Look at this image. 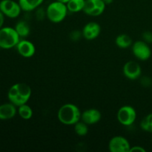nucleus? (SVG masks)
I'll return each mask as SVG.
<instances>
[{"label": "nucleus", "instance_id": "obj_1", "mask_svg": "<svg viewBox=\"0 0 152 152\" xmlns=\"http://www.w3.org/2000/svg\"><path fill=\"white\" fill-rule=\"evenodd\" d=\"M32 94L31 87L26 83H16L9 88L7 98L16 107L28 103Z\"/></svg>", "mask_w": 152, "mask_h": 152}, {"label": "nucleus", "instance_id": "obj_2", "mask_svg": "<svg viewBox=\"0 0 152 152\" xmlns=\"http://www.w3.org/2000/svg\"><path fill=\"white\" fill-rule=\"evenodd\" d=\"M80 108L73 103H66L59 108L57 113L59 121L65 126H74L81 120Z\"/></svg>", "mask_w": 152, "mask_h": 152}, {"label": "nucleus", "instance_id": "obj_3", "mask_svg": "<svg viewBox=\"0 0 152 152\" xmlns=\"http://www.w3.org/2000/svg\"><path fill=\"white\" fill-rule=\"evenodd\" d=\"M68 12L66 4L56 0L48 5L46 16L53 23H59L65 19Z\"/></svg>", "mask_w": 152, "mask_h": 152}, {"label": "nucleus", "instance_id": "obj_4", "mask_svg": "<svg viewBox=\"0 0 152 152\" xmlns=\"http://www.w3.org/2000/svg\"><path fill=\"white\" fill-rule=\"evenodd\" d=\"M21 37L14 28L2 27L0 29V48L2 49H10L16 47Z\"/></svg>", "mask_w": 152, "mask_h": 152}, {"label": "nucleus", "instance_id": "obj_5", "mask_svg": "<svg viewBox=\"0 0 152 152\" xmlns=\"http://www.w3.org/2000/svg\"><path fill=\"white\" fill-rule=\"evenodd\" d=\"M117 120L124 126H130L134 124L137 119V111L132 106L124 105L117 111Z\"/></svg>", "mask_w": 152, "mask_h": 152}, {"label": "nucleus", "instance_id": "obj_6", "mask_svg": "<svg viewBox=\"0 0 152 152\" xmlns=\"http://www.w3.org/2000/svg\"><path fill=\"white\" fill-rule=\"evenodd\" d=\"M132 53L134 56L140 61H146L151 58L152 51L149 44L143 40H138L132 44Z\"/></svg>", "mask_w": 152, "mask_h": 152}, {"label": "nucleus", "instance_id": "obj_7", "mask_svg": "<svg viewBox=\"0 0 152 152\" xmlns=\"http://www.w3.org/2000/svg\"><path fill=\"white\" fill-rule=\"evenodd\" d=\"M22 8L18 1L14 0H1L0 1V11L4 16L15 19L20 15Z\"/></svg>", "mask_w": 152, "mask_h": 152}, {"label": "nucleus", "instance_id": "obj_8", "mask_svg": "<svg viewBox=\"0 0 152 152\" xmlns=\"http://www.w3.org/2000/svg\"><path fill=\"white\" fill-rule=\"evenodd\" d=\"M106 4L103 0H86L83 11L88 16H100L105 11Z\"/></svg>", "mask_w": 152, "mask_h": 152}, {"label": "nucleus", "instance_id": "obj_9", "mask_svg": "<svg viewBox=\"0 0 152 152\" xmlns=\"http://www.w3.org/2000/svg\"><path fill=\"white\" fill-rule=\"evenodd\" d=\"M131 147L129 140L122 136L114 137L108 143V149L111 152H129Z\"/></svg>", "mask_w": 152, "mask_h": 152}, {"label": "nucleus", "instance_id": "obj_10", "mask_svg": "<svg viewBox=\"0 0 152 152\" xmlns=\"http://www.w3.org/2000/svg\"><path fill=\"white\" fill-rule=\"evenodd\" d=\"M123 72L125 77L131 80H136L142 75V68L135 61H129L124 65Z\"/></svg>", "mask_w": 152, "mask_h": 152}, {"label": "nucleus", "instance_id": "obj_11", "mask_svg": "<svg viewBox=\"0 0 152 152\" xmlns=\"http://www.w3.org/2000/svg\"><path fill=\"white\" fill-rule=\"evenodd\" d=\"M16 48L19 54L22 57L31 58L36 53V47L34 43L26 39H20Z\"/></svg>", "mask_w": 152, "mask_h": 152}, {"label": "nucleus", "instance_id": "obj_12", "mask_svg": "<svg viewBox=\"0 0 152 152\" xmlns=\"http://www.w3.org/2000/svg\"><path fill=\"white\" fill-rule=\"evenodd\" d=\"M83 37L87 40H93L97 38L101 33V27L98 23L91 22L86 24L83 28Z\"/></svg>", "mask_w": 152, "mask_h": 152}, {"label": "nucleus", "instance_id": "obj_13", "mask_svg": "<svg viewBox=\"0 0 152 152\" xmlns=\"http://www.w3.org/2000/svg\"><path fill=\"white\" fill-rule=\"evenodd\" d=\"M102 118V114L96 108L87 109L82 113L81 120L88 126L94 125L99 122Z\"/></svg>", "mask_w": 152, "mask_h": 152}, {"label": "nucleus", "instance_id": "obj_14", "mask_svg": "<svg viewBox=\"0 0 152 152\" xmlns=\"http://www.w3.org/2000/svg\"><path fill=\"white\" fill-rule=\"evenodd\" d=\"M17 114V108L12 102H9L0 105V120H7L13 119Z\"/></svg>", "mask_w": 152, "mask_h": 152}, {"label": "nucleus", "instance_id": "obj_15", "mask_svg": "<svg viewBox=\"0 0 152 152\" xmlns=\"http://www.w3.org/2000/svg\"><path fill=\"white\" fill-rule=\"evenodd\" d=\"M44 0H18L19 5L23 11L31 12L37 10L41 6Z\"/></svg>", "mask_w": 152, "mask_h": 152}, {"label": "nucleus", "instance_id": "obj_16", "mask_svg": "<svg viewBox=\"0 0 152 152\" xmlns=\"http://www.w3.org/2000/svg\"><path fill=\"white\" fill-rule=\"evenodd\" d=\"M15 30L21 38H26L31 33V28L29 24L23 20L19 21L14 27Z\"/></svg>", "mask_w": 152, "mask_h": 152}, {"label": "nucleus", "instance_id": "obj_17", "mask_svg": "<svg viewBox=\"0 0 152 152\" xmlns=\"http://www.w3.org/2000/svg\"><path fill=\"white\" fill-rule=\"evenodd\" d=\"M115 44L120 48L126 49L132 47L133 42H132V39L130 36L126 34H122L117 37L115 39Z\"/></svg>", "mask_w": 152, "mask_h": 152}, {"label": "nucleus", "instance_id": "obj_18", "mask_svg": "<svg viewBox=\"0 0 152 152\" xmlns=\"http://www.w3.org/2000/svg\"><path fill=\"white\" fill-rule=\"evenodd\" d=\"M86 0H70L66 4L68 12L78 13L83 10Z\"/></svg>", "mask_w": 152, "mask_h": 152}, {"label": "nucleus", "instance_id": "obj_19", "mask_svg": "<svg viewBox=\"0 0 152 152\" xmlns=\"http://www.w3.org/2000/svg\"><path fill=\"white\" fill-rule=\"evenodd\" d=\"M17 113L21 118L25 120H30V119L32 118L33 114H34L33 109L27 103L23 104V105L18 107Z\"/></svg>", "mask_w": 152, "mask_h": 152}, {"label": "nucleus", "instance_id": "obj_20", "mask_svg": "<svg viewBox=\"0 0 152 152\" xmlns=\"http://www.w3.org/2000/svg\"><path fill=\"white\" fill-rule=\"evenodd\" d=\"M74 126V132L77 134L78 136L80 137H84L87 135L88 133V125L86 124L82 120H80L77 122Z\"/></svg>", "mask_w": 152, "mask_h": 152}, {"label": "nucleus", "instance_id": "obj_21", "mask_svg": "<svg viewBox=\"0 0 152 152\" xmlns=\"http://www.w3.org/2000/svg\"><path fill=\"white\" fill-rule=\"evenodd\" d=\"M141 129L144 132L152 134V113L145 116L140 123Z\"/></svg>", "mask_w": 152, "mask_h": 152}, {"label": "nucleus", "instance_id": "obj_22", "mask_svg": "<svg viewBox=\"0 0 152 152\" xmlns=\"http://www.w3.org/2000/svg\"><path fill=\"white\" fill-rule=\"evenodd\" d=\"M140 84L145 88H149L152 86V79L151 77L144 76L140 79Z\"/></svg>", "mask_w": 152, "mask_h": 152}, {"label": "nucleus", "instance_id": "obj_23", "mask_svg": "<svg viewBox=\"0 0 152 152\" xmlns=\"http://www.w3.org/2000/svg\"><path fill=\"white\" fill-rule=\"evenodd\" d=\"M142 38L143 41L147 42L148 44H151L152 43V32L149 31H146L142 33Z\"/></svg>", "mask_w": 152, "mask_h": 152}, {"label": "nucleus", "instance_id": "obj_24", "mask_svg": "<svg viewBox=\"0 0 152 152\" xmlns=\"http://www.w3.org/2000/svg\"><path fill=\"white\" fill-rule=\"evenodd\" d=\"M83 37V32L80 31H74L70 34V38L72 41H78Z\"/></svg>", "mask_w": 152, "mask_h": 152}, {"label": "nucleus", "instance_id": "obj_25", "mask_svg": "<svg viewBox=\"0 0 152 152\" xmlns=\"http://www.w3.org/2000/svg\"><path fill=\"white\" fill-rule=\"evenodd\" d=\"M38 10H37V17L38 19H42L45 16H46V10L45 11L43 10V8H37Z\"/></svg>", "mask_w": 152, "mask_h": 152}, {"label": "nucleus", "instance_id": "obj_26", "mask_svg": "<svg viewBox=\"0 0 152 152\" xmlns=\"http://www.w3.org/2000/svg\"><path fill=\"white\" fill-rule=\"evenodd\" d=\"M145 151L146 150L143 147L140 146V145H136V146L131 147L129 152H145Z\"/></svg>", "mask_w": 152, "mask_h": 152}, {"label": "nucleus", "instance_id": "obj_27", "mask_svg": "<svg viewBox=\"0 0 152 152\" xmlns=\"http://www.w3.org/2000/svg\"><path fill=\"white\" fill-rule=\"evenodd\" d=\"M4 22V15L0 11V29L3 27Z\"/></svg>", "mask_w": 152, "mask_h": 152}, {"label": "nucleus", "instance_id": "obj_28", "mask_svg": "<svg viewBox=\"0 0 152 152\" xmlns=\"http://www.w3.org/2000/svg\"><path fill=\"white\" fill-rule=\"evenodd\" d=\"M103 1H104V2L105 3V4H106V5H108V4H112L113 1H114V0H103Z\"/></svg>", "mask_w": 152, "mask_h": 152}, {"label": "nucleus", "instance_id": "obj_29", "mask_svg": "<svg viewBox=\"0 0 152 152\" xmlns=\"http://www.w3.org/2000/svg\"><path fill=\"white\" fill-rule=\"evenodd\" d=\"M56 1H61V2H62V3H65V4H67V3H68V1H70V0H56Z\"/></svg>", "mask_w": 152, "mask_h": 152}, {"label": "nucleus", "instance_id": "obj_30", "mask_svg": "<svg viewBox=\"0 0 152 152\" xmlns=\"http://www.w3.org/2000/svg\"></svg>", "mask_w": 152, "mask_h": 152}, {"label": "nucleus", "instance_id": "obj_31", "mask_svg": "<svg viewBox=\"0 0 152 152\" xmlns=\"http://www.w3.org/2000/svg\"><path fill=\"white\" fill-rule=\"evenodd\" d=\"M0 1H1V0H0Z\"/></svg>", "mask_w": 152, "mask_h": 152}]
</instances>
